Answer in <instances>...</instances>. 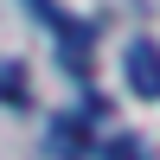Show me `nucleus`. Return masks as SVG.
I'll list each match as a JSON object with an SVG mask.
<instances>
[{
  "label": "nucleus",
  "instance_id": "3",
  "mask_svg": "<svg viewBox=\"0 0 160 160\" xmlns=\"http://www.w3.org/2000/svg\"><path fill=\"white\" fill-rule=\"evenodd\" d=\"M102 160H154V148H148L141 135H115L109 148H102Z\"/></svg>",
  "mask_w": 160,
  "mask_h": 160
},
{
  "label": "nucleus",
  "instance_id": "4",
  "mask_svg": "<svg viewBox=\"0 0 160 160\" xmlns=\"http://www.w3.org/2000/svg\"><path fill=\"white\" fill-rule=\"evenodd\" d=\"M26 7H32V13H38V19H45V26H51V32H64V38H83V26H71V19H64V13H58V7H51V0H26Z\"/></svg>",
  "mask_w": 160,
  "mask_h": 160
},
{
  "label": "nucleus",
  "instance_id": "1",
  "mask_svg": "<svg viewBox=\"0 0 160 160\" xmlns=\"http://www.w3.org/2000/svg\"><path fill=\"white\" fill-rule=\"evenodd\" d=\"M122 71H128V90H135V96L160 102V45H154V38H128Z\"/></svg>",
  "mask_w": 160,
  "mask_h": 160
},
{
  "label": "nucleus",
  "instance_id": "2",
  "mask_svg": "<svg viewBox=\"0 0 160 160\" xmlns=\"http://www.w3.org/2000/svg\"><path fill=\"white\" fill-rule=\"evenodd\" d=\"M51 154H90V128L83 122H71V115H64V122H51Z\"/></svg>",
  "mask_w": 160,
  "mask_h": 160
},
{
  "label": "nucleus",
  "instance_id": "5",
  "mask_svg": "<svg viewBox=\"0 0 160 160\" xmlns=\"http://www.w3.org/2000/svg\"><path fill=\"white\" fill-rule=\"evenodd\" d=\"M0 102H26V71L19 64H0Z\"/></svg>",
  "mask_w": 160,
  "mask_h": 160
}]
</instances>
